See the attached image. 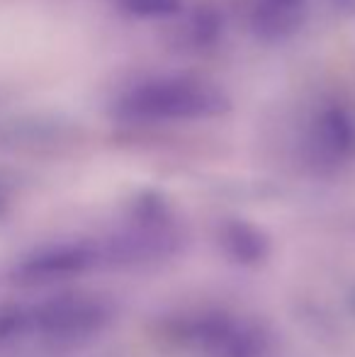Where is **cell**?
I'll use <instances>...</instances> for the list:
<instances>
[{
  "label": "cell",
  "instance_id": "obj_1",
  "mask_svg": "<svg viewBox=\"0 0 355 357\" xmlns=\"http://www.w3.org/2000/svg\"><path fill=\"white\" fill-rule=\"evenodd\" d=\"M227 109L222 90L190 75L144 78L122 90L117 114L134 124H180L217 117Z\"/></svg>",
  "mask_w": 355,
  "mask_h": 357
},
{
  "label": "cell",
  "instance_id": "obj_2",
  "mask_svg": "<svg viewBox=\"0 0 355 357\" xmlns=\"http://www.w3.org/2000/svg\"><path fill=\"white\" fill-rule=\"evenodd\" d=\"M112 316L114 306L100 294L54 291L42 299L24 301V340L76 345L103 333Z\"/></svg>",
  "mask_w": 355,
  "mask_h": 357
},
{
  "label": "cell",
  "instance_id": "obj_3",
  "mask_svg": "<svg viewBox=\"0 0 355 357\" xmlns=\"http://www.w3.org/2000/svg\"><path fill=\"white\" fill-rule=\"evenodd\" d=\"M105 265L103 245L93 241H49L15 255L8 282L22 289H52Z\"/></svg>",
  "mask_w": 355,
  "mask_h": 357
},
{
  "label": "cell",
  "instance_id": "obj_4",
  "mask_svg": "<svg viewBox=\"0 0 355 357\" xmlns=\"http://www.w3.org/2000/svg\"><path fill=\"white\" fill-rule=\"evenodd\" d=\"M173 338L207 357H261L268 345L266 333L256 324L222 311L183 316L173 326Z\"/></svg>",
  "mask_w": 355,
  "mask_h": 357
},
{
  "label": "cell",
  "instance_id": "obj_5",
  "mask_svg": "<svg viewBox=\"0 0 355 357\" xmlns=\"http://www.w3.org/2000/svg\"><path fill=\"white\" fill-rule=\"evenodd\" d=\"M312 149L326 163L355 158V109H324L312 127Z\"/></svg>",
  "mask_w": 355,
  "mask_h": 357
},
{
  "label": "cell",
  "instance_id": "obj_6",
  "mask_svg": "<svg viewBox=\"0 0 355 357\" xmlns=\"http://www.w3.org/2000/svg\"><path fill=\"white\" fill-rule=\"evenodd\" d=\"M307 8L304 0H253L251 27L268 42H282L302 29Z\"/></svg>",
  "mask_w": 355,
  "mask_h": 357
},
{
  "label": "cell",
  "instance_id": "obj_7",
  "mask_svg": "<svg viewBox=\"0 0 355 357\" xmlns=\"http://www.w3.org/2000/svg\"><path fill=\"white\" fill-rule=\"evenodd\" d=\"M219 245L229 260L241 265H256L268 255V238L251 224L229 221L219 231Z\"/></svg>",
  "mask_w": 355,
  "mask_h": 357
},
{
  "label": "cell",
  "instance_id": "obj_8",
  "mask_svg": "<svg viewBox=\"0 0 355 357\" xmlns=\"http://www.w3.org/2000/svg\"><path fill=\"white\" fill-rule=\"evenodd\" d=\"M122 3L139 17H166L178 8V0H122Z\"/></svg>",
  "mask_w": 355,
  "mask_h": 357
},
{
  "label": "cell",
  "instance_id": "obj_9",
  "mask_svg": "<svg viewBox=\"0 0 355 357\" xmlns=\"http://www.w3.org/2000/svg\"><path fill=\"white\" fill-rule=\"evenodd\" d=\"M336 5H338V8L346 10V13L355 15V0H336Z\"/></svg>",
  "mask_w": 355,
  "mask_h": 357
},
{
  "label": "cell",
  "instance_id": "obj_10",
  "mask_svg": "<svg viewBox=\"0 0 355 357\" xmlns=\"http://www.w3.org/2000/svg\"><path fill=\"white\" fill-rule=\"evenodd\" d=\"M5 209H8V197H5V195L0 192V216L5 214Z\"/></svg>",
  "mask_w": 355,
  "mask_h": 357
},
{
  "label": "cell",
  "instance_id": "obj_11",
  "mask_svg": "<svg viewBox=\"0 0 355 357\" xmlns=\"http://www.w3.org/2000/svg\"><path fill=\"white\" fill-rule=\"evenodd\" d=\"M351 309H353V314H355V287L351 289Z\"/></svg>",
  "mask_w": 355,
  "mask_h": 357
}]
</instances>
